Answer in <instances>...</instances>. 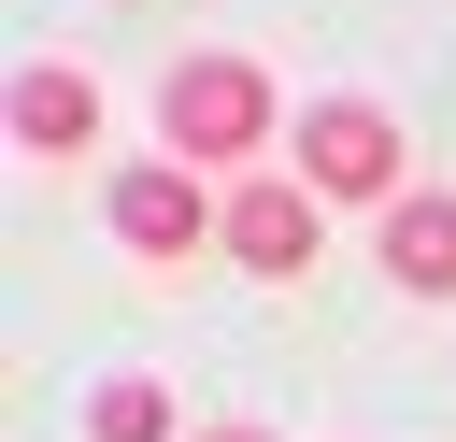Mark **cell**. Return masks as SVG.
<instances>
[{
	"instance_id": "obj_2",
	"label": "cell",
	"mask_w": 456,
	"mask_h": 442,
	"mask_svg": "<svg viewBox=\"0 0 456 442\" xmlns=\"http://www.w3.org/2000/svg\"><path fill=\"white\" fill-rule=\"evenodd\" d=\"M299 157H314V200H399V114L385 100H314Z\"/></svg>"
},
{
	"instance_id": "obj_7",
	"label": "cell",
	"mask_w": 456,
	"mask_h": 442,
	"mask_svg": "<svg viewBox=\"0 0 456 442\" xmlns=\"http://www.w3.org/2000/svg\"><path fill=\"white\" fill-rule=\"evenodd\" d=\"M171 428H185V413H171L157 371H114V385L86 399V442H171Z\"/></svg>"
},
{
	"instance_id": "obj_6",
	"label": "cell",
	"mask_w": 456,
	"mask_h": 442,
	"mask_svg": "<svg viewBox=\"0 0 456 442\" xmlns=\"http://www.w3.org/2000/svg\"><path fill=\"white\" fill-rule=\"evenodd\" d=\"M385 285H413V299H456V185H428V200H385Z\"/></svg>"
},
{
	"instance_id": "obj_5",
	"label": "cell",
	"mask_w": 456,
	"mask_h": 442,
	"mask_svg": "<svg viewBox=\"0 0 456 442\" xmlns=\"http://www.w3.org/2000/svg\"><path fill=\"white\" fill-rule=\"evenodd\" d=\"M314 214H328L314 185L256 171V185H228V228H214V242H228L242 271H314Z\"/></svg>"
},
{
	"instance_id": "obj_4",
	"label": "cell",
	"mask_w": 456,
	"mask_h": 442,
	"mask_svg": "<svg viewBox=\"0 0 456 442\" xmlns=\"http://www.w3.org/2000/svg\"><path fill=\"white\" fill-rule=\"evenodd\" d=\"M14 157H100V71L28 57L14 71Z\"/></svg>"
},
{
	"instance_id": "obj_8",
	"label": "cell",
	"mask_w": 456,
	"mask_h": 442,
	"mask_svg": "<svg viewBox=\"0 0 456 442\" xmlns=\"http://www.w3.org/2000/svg\"><path fill=\"white\" fill-rule=\"evenodd\" d=\"M200 442H271V428H200Z\"/></svg>"
},
{
	"instance_id": "obj_3",
	"label": "cell",
	"mask_w": 456,
	"mask_h": 442,
	"mask_svg": "<svg viewBox=\"0 0 456 442\" xmlns=\"http://www.w3.org/2000/svg\"><path fill=\"white\" fill-rule=\"evenodd\" d=\"M214 228H228V200H200L185 157H128V171H114V242H128V257H200Z\"/></svg>"
},
{
	"instance_id": "obj_1",
	"label": "cell",
	"mask_w": 456,
	"mask_h": 442,
	"mask_svg": "<svg viewBox=\"0 0 456 442\" xmlns=\"http://www.w3.org/2000/svg\"><path fill=\"white\" fill-rule=\"evenodd\" d=\"M256 128H271V71L256 57H171V86H157V143L200 171V157H256Z\"/></svg>"
}]
</instances>
